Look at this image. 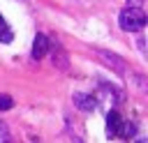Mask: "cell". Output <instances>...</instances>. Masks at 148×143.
I'll list each match as a JSON object with an SVG mask.
<instances>
[{
	"instance_id": "6da1fadb",
	"label": "cell",
	"mask_w": 148,
	"mask_h": 143,
	"mask_svg": "<svg viewBox=\"0 0 148 143\" xmlns=\"http://www.w3.org/2000/svg\"><path fill=\"white\" fill-rule=\"evenodd\" d=\"M118 23H120V28L127 30V32H139V30L146 28L148 18H146V12H143L141 7H125V9L120 12V16H118Z\"/></svg>"
},
{
	"instance_id": "7a4b0ae2",
	"label": "cell",
	"mask_w": 148,
	"mask_h": 143,
	"mask_svg": "<svg viewBox=\"0 0 148 143\" xmlns=\"http://www.w3.org/2000/svg\"><path fill=\"white\" fill-rule=\"evenodd\" d=\"M49 48H51V42H49V37L46 35H35V39H32V60H42L46 53H49Z\"/></svg>"
},
{
	"instance_id": "3957f363",
	"label": "cell",
	"mask_w": 148,
	"mask_h": 143,
	"mask_svg": "<svg viewBox=\"0 0 148 143\" xmlns=\"http://www.w3.org/2000/svg\"><path fill=\"white\" fill-rule=\"evenodd\" d=\"M97 55L104 58V62H106L109 67H113V72L125 74V60H123L120 55H116V53H111V51H106V48H97Z\"/></svg>"
},
{
	"instance_id": "277c9868",
	"label": "cell",
	"mask_w": 148,
	"mask_h": 143,
	"mask_svg": "<svg viewBox=\"0 0 148 143\" xmlns=\"http://www.w3.org/2000/svg\"><path fill=\"white\" fill-rule=\"evenodd\" d=\"M72 99H74V106H76V108H81V111H86V113H90V111H95V108H97V99H95L92 95L74 92V95H72Z\"/></svg>"
},
{
	"instance_id": "5b68a950",
	"label": "cell",
	"mask_w": 148,
	"mask_h": 143,
	"mask_svg": "<svg viewBox=\"0 0 148 143\" xmlns=\"http://www.w3.org/2000/svg\"><path fill=\"white\" fill-rule=\"evenodd\" d=\"M120 113L118 111H109L106 113V136H118V129H120Z\"/></svg>"
},
{
	"instance_id": "8992f818",
	"label": "cell",
	"mask_w": 148,
	"mask_h": 143,
	"mask_svg": "<svg viewBox=\"0 0 148 143\" xmlns=\"http://www.w3.org/2000/svg\"><path fill=\"white\" fill-rule=\"evenodd\" d=\"M51 46H53V65L58 69H69V60H67V53L62 51V46L56 42H51Z\"/></svg>"
},
{
	"instance_id": "52a82bcc",
	"label": "cell",
	"mask_w": 148,
	"mask_h": 143,
	"mask_svg": "<svg viewBox=\"0 0 148 143\" xmlns=\"http://www.w3.org/2000/svg\"><path fill=\"white\" fill-rule=\"evenodd\" d=\"M12 39H14V32H12V28L7 25L5 16L0 14V42H2V44H9Z\"/></svg>"
},
{
	"instance_id": "ba28073f",
	"label": "cell",
	"mask_w": 148,
	"mask_h": 143,
	"mask_svg": "<svg viewBox=\"0 0 148 143\" xmlns=\"http://www.w3.org/2000/svg\"><path fill=\"white\" fill-rule=\"evenodd\" d=\"M134 134H136V125H134V122H120L118 136H123V138H132Z\"/></svg>"
},
{
	"instance_id": "9c48e42d",
	"label": "cell",
	"mask_w": 148,
	"mask_h": 143,
	"mask_svg": "<svg viewBox=\"0 0 148 143\" xmlns=\"http://www.w3.org/2000/svg\"><path fill=\"white\" fill-rule=\"evenodd\" d=\"M102 88H104V90H109V92L113 95V99H116V104H123V101H125V92H123V90H118L116 85H109V83H102Z\"/></svg>"
},
{
	"instance_id": "30bf717a",
	"label": "cell",
	"mask_w": 148,
	"mask_h": 143,
	"mask_svg": "<svg viewBox=\"0 0 148 143\" xmlns=\"http://www.w3.org/2000/svg\"><path fill=\"white\" fill-rule=\"evenodd\" d=\"M14 106V99L9 95H0V111H9Z\"/></svg>"
},
{
	"instance_id": "8fae6325",
	"label": "cell",
	"mask_w": 148,
	"mask_h": 143,
	"mask_svg": "<svg viewBox=\"0 0 148 143\" xmlns=\"http://www.w3.org/2000/svg\"><path fill=\"white\" fill-rule=\"evenodd\" d=\"M127 2H130V5H132V7H141V5H143V2H146V0H127Z\"/></svg>"
},
{
	"instance_id": "7c38bea8",
	"label": "cell",
	"mask_w": 148,
	"mask_h": 143,
	"mask_svg": "<svg viewBox=\"0 0 148 143\" xmlns=\"http://www.w3.org/2000/svg\"><path fill=\"white\" fill-rule=\"evenodd\" d=\"M2 131H5V129H2ZM0 143H9V136H7V131L2 134V141H0Z\"/></svg>"
},
{
	"instance_id": "4fadbf2b",
	"label": "cell",
	"mask_w": 148,
	"mask_h": 143,
	"mask_svg": "<svg viewBox=\"0 0 148 143\" xmlns=\"http://www.w3.org/2000/svg\"><path fill=\"white\" fill-rule=\"evenodd\" d=\"M136 143H143V141H136Z\"/></svg>"
}]
</instances>
